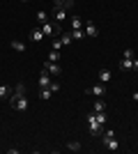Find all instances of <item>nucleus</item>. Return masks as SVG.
Instances as JSON below:
<instances>
[{"instance_id": "f257e3e1", "label": "nucleus", "mask_w": 138, "mask_h": 154, "mask_svg": "<svg viewBox=\"0 0 138 154\" xmlns=\"http://www.w3.org/2000/svg\"><path fill=\"white\" fill-rule=\"evenodd\" d=\"M9 103H12V108H14V110H21V113L30 108V101H28V97H26V94H19V92H14V94H12Z\"/></svg>"}, {"instance_id": "f03ea898", "label": "nucleus", "mask_w": 138, "mask_h": 154, "mask_svg": "<svg viewBox=\"0 0 138 154\" xmlns=\"http://www.w3.org/2000/svg\"><path fill=\"white\" fill-rule=\"evenodd\" d=\"M87 127H90V134L92 136H99V134H101V129H104V124L97 120V113H94V110L87 113Z\"/></svg>"}, {"instance_id": "7ed1b4c3", "label": "nucleus", "mask_w": 138, "mask_h": 154, "mask_svg": "<svg viewBox=\"0 0 138 154\" xmlns=\"http://www.w3.org/2000/svg\"><path fill=\"white\" fill-rule=\"evenodd\" d=\"M41 32H44V37H55L60 32V28H58V23H51V21H46V23H41Z\"/></svg>"}, {"instance_id": "20e7f679", "label": "nucleus", "mask_w": 138, "mask_h": 154, "mask_svg": "<svg viewBox=\"0 0 138 154\" xmlns=\"http://www.w3.org/2000/svg\"><path fill=\"white\" fill-rule=\"evenodd\" d=\"M83 30H85V37H97L99 28H97V23H94V21L87 19V21H85V26H83Z\"/></svg>"}, {"instance_id": "39448f33", "label": "nucleus", "mask_w": 138, "mask_h": 154, "mask_svg": "<svg viewBox=\"0 0 138 154\" xmlns=\"http://www.w3.org/2000/svg\"><path fill=\"white\" fill-rule=\"evenodd\" d=\"M87 94L90 97H94V99H99V97H104L106 94V90H104V83H99V85H92V88H87Z\"/></svg>"}, {"instance_id": "423d86ee", "label": "nucleus", "mask_w": 138, "mask_h": 154, "mask_svg": "<svg viewBox=\"0 0 138 154\" xmlns=\"http://www.w3.org/2000/svg\"><path fill=\"white\" fill-rule=\"evenodd\" d=\"M51 19H55L58 23H62V21L67 19V9H62V7H53V12H51Z\"/></svg>"}, {"instance_id": "0eeeda50", "label": "nucleus", "mask_w": 138, "mask_h": 154, "mask_svg": "<svg viewBox=\"0 0 138 154\" xmlns=\"http://www.w3.org/2000/svg\"><path fill=\"white\" fill-rule=\"evenodd\" d=\"M44 69L48 71V74H62V67H60V62H51V60H46Z\"/></svg>"}, {"instance_id": "6e6552de", "label": "nucleus", "mask_w": 138, "mask_h": 154, "mask_svg": "<svg viewBox=\"0 0 138 154\" xmlns=\"http://www.w3.org/2000/svg\"><path fill=\"white\" fill-rule=\"evenodd\" d=\"M104 145H106V149H111V152L120 149V143H118V138H115V136H113V138H104Z\"/></svg>"}, {"instance_id": "1a4fd4ad", "label": "nucleus", "mask_w": 138, "mask_h": 154, "mask_svg": "<svg viewBox=\"0 0 138 154\" xmlns=\"http://www.w3.org/2000/svg\"><path fill=\"white\" fill-rule=\"evenodd\" d=\"M120 69H122V71H131L133 69V58H127V55H124V58L120 60Z\"/></svg>"}, {"instance_id": "9d476101", "label": "nucleus", "mask_w": 138, "mask_h": 154, "mask_svg": "<svg viewBox=\"0 0 138 154\" xmlns=\"http://www.w3.org/2000/svg\"><path fill=\"white\" fill-rule=\"evenodd\" d=\"M53 7H62V9H72L74 7V0H53Z\"/></svg>"}, {"instance_id": "9b49d317", "label": "nucleus", "mask_w": 138, "mask_h": 154, "mask_svg": "<svg viewBox=\"0 0 138 154\" xmlns=\"http://www.w3.org/2000/svg\"><path fill=\"white\" fill-rule=\"evenodd\" d=\"M48 85H51V76H48V71H41L39 74V88H48Z\"/></svg>"}, {"instance_id": "f8f14e48", "label": "nucleus", "mask_w": 138, "mask_h": 154, "mask_svg": "<svg viewBox=\"0 0 138 154\" xmlns=\"http://www.w3.org/2000/svg\"><path fill=\"white\" fill-rule=\"evenodd\" d=\"M35 21H37V23H46V21H48V12H46V9H39V12H37V16H35Z\"/></svg>"}, {"instance_id": "ddd939ff", "label": "nucleus", "mask_w": 138, "mask_h": 154, "mask_svg": "<svg viewBox=\"0 0 138 154\" xmlns=\"http://www.w3.org/2000/svg\"><path fill=\"white\" fill-rule=\"evenodd\" d=\"M111 78H113V74L108 69H101V71H99V83H108Z\"/></svg>"}, {"instance_id": "4468645a", "label": "nucleus", "mask_w": 138, "mask_h": 154, "mask_svg": "<svg viewBox=\"0 0 138 154\" xmlns=\"http://www.w3.org/2000/svg\"><path fill=\"white\" fill-rule=\"evenodd\" d=\"M83 26H85V21L81 19V16H74L72 19V30H81Z\"/></svg>"}, {"instance_id": "2eb2a0df", "label": "nucleus", "mask_w": 138, "mask_h": 154, "mask_svg": "<svg viewBox=\"0 0 138 154\" xmlns=\"http://www.w3.org/2000/svg\"><path fill=\"white\" fill-rule=\"evenodd\" d=\"M30 39H32V42H41V39H44V32H41V28H35V30L30 32Z\"/></svg>"}, {"instance_id": "dca6fc26", "label": "nucleus", "mask_w": 138, "mask_h": 154, "mask_svg": "<svg viewBox=\"0 0 138 154\" xmlns=\"http://www.w3.org/2000/svg\"><path fill=\"white\" fill-rule=\"evenodd\" d=\"M92 110H94V113H101V110H106V101H104V99H101V97H99L97 101H94V106H92Z\"/></svg>"}, {"instance_id": "f3484780", "label": "nucleus", "mask_w": 138, "mask_h": 154, "mask_svg": "<svg viewBox=\"0 0 138 154\" xmlns=\"http://www.w3.org/2000/svg\"><path fill=\"white\" fill-rule=\"evenodd\" d=\"M5 97H12V88L0 83V99H5Z\"/></svg>"}, {"instance_id": "a211bd4d", "label": "nucleus", "mask_w": 138, "mask_h": 154, "mask_svg": "<svg viewBox=\"0 0 138 154\" xmlns=\"http://www.w3.org/2000/svg\"><path fill=\"white\" fill-rule=\"evenodd\" d=\"M51 94H53L51 88H39V97L44 99V101H48V99H51Z\"/></svg>"}, {"instance_id": "6ab92c4d", "label": "nucleus", "mask_w": 138, "mask_h": 154, "mask_svg": "<svg viewBox=\"0 0 138 154\" xmlns=\"http://www.w3.org/2000/svg\"><path fill=\"white\" fill-rule=\"evenodd\" d=\"M60 42H62V46H69L74 42V39H72V32H65V35L60 37Z\"/></svg>"}, {"instance_id": "aec40b11", "label": "nucleus", "mask_w": 138, "mask_h": 154, "mask_svg": "<svg viewBox=\"0 0 138 154\" xmlns=\"http://www.w3.org/2000/svg\"><path fill=\"white\" fill-rule=\"evenodd\" d=\"M72 39H85V30H72Z\"/></svg>"}, {"instance_id": "412c9836", "label": "nucleus", "mask_w": 138, "mask_h": 154, "mask_svg": "<svg viewBox=\"0 0 138 154\" xmlns=\"http://www.w3.org/2000/svg\"><path fill=\"white\" fill-rule=\"evenodd\" d=\"M12 48H14V51H19V53H23V51H26V44H23V42H12Z\"/></svg>"}, {"instance_id": "4be33fe9", "label": "nucleus", "mask_w": 138, "mask_h": 154, "mask_svg": "<svg viewBox=\"0 0 138 154\" xmlns=\"http://www.w3.org/2000/svg\"><path fill=\"white\" fill-rule=\"evenodd\" d=\"M48 60L51 62H60V51H51L48 53Z\"/></svg>"}, {"instance_id": "5701e85b", "label": "nucleus", "mask_w": 138, "mask_h": 154, "mask_svg": "<svg viewBox=\"0 0 138 154\" xmlns=\"http://www.w3.org/2000/svg\"><path fill=\"white\" fill-rule=\"evenodd\" d=\"M67 147H69V152H78V149H81V143L72 140V143H69V145H67Z\"/></svg>"}, {"instance_id": "b1692460", "label": "nucleus", "mask_w": 138, "mask_h": 154, "mask_svg": "<svg viewBox=\"0 0 138 154\" xmlns=\"http://www.w3.org/2000/svg\"><path fill=\"white\" fill-rule=\"evenodd\" d=\"M97 120H99V122H101V124H104V127H106V110H101V113H97Z\"/></svg>"}, {"instance_id": "393cba45", "label": "nucleus", "mask_w": 138, "mask_h": 154, "mask_svg": "<svg viewBox=\"0 0 138 154\" xmlns=\"http://www.w3.org/2000/svg\"><path fill=\"white\" fill-rule=\"evenodd\" d=\"M62 48V42L60 39H53V51H60Z\"/></svg>"}, {"instance_id": "a878e982", "label": "nucleus", "mask_w": 138, "mask_h": 154, "mask_svg": "<svg viewBox=\"0 0 138 154\" xmlns=\"http://www.w3.org/2000/svg\"><path fill=\"white\" fill-rule=\"evenodd\" d=\"M113 136H115V131H113V129H106V131H104V138H113Z\"/></svg>"}, {"instance_id": "bb28decb", "label": "nucleus", "mask_w": 138, "mask_h": 154, "mask_svg": "<svg viewBox=\"0 0 138 154\" xmlns=\"http://www.w3.org/2000/svg\"><path fill=\"white\" fill-rule=\"evenodd\" d=\"M48 88H51V92H58V90H60V83H51Z\"/></svg>"}, {"instance_id": "cd10ccee", "label": "nucleus", "mask_w": 138, "mask_h": 154, "mask_svg": "<svg viewBox=\"0 0 138 154\" xmlns=\"http://www.w3.org/2000/svg\"><path fill=\"white\" fill-rule=\"evenodd\" d=\"M133 69H138V60H136V55H133Z\"/></svg>"}, {"instance_id": "c85d7f7f", "label": "nucleus", "mask_w": 138, "mask_h": 154, "mask_svg": "<svg viewBox=\"0 0 138 154\" xmlns=\"http://www.w3.org/2000/svg\"><path fill=\"white\" fill-rule=\"evenodd\" d=\"M21 2H28V0H21Z\"/></svg>"}]
</instances>
